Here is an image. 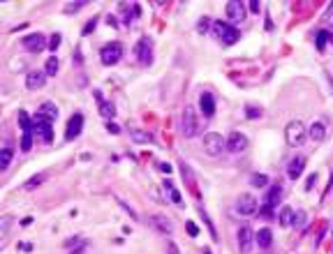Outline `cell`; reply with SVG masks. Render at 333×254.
<instances>
[{
    "label": "cell",
    "instance_id": "cell-4",
    "mask_svg": "<svg viewBox=\"0 0 333 254\" xmlns=\"http://www.w3.org/2000/svg\"><path fill=\"white\" fill-rule=\"evenodd\" d=\"M227 148V139L222 134H218V132H208V134L204 136V150L206 155L211 157H218L222 155V150Z\"/></svg>",
    "mask_w": 333,
    "mask_h": 254
},
{
    "label": "cell",
    "instance_id": "cell-23",
    "mask_svg": "<svg viewBox=\"0 0 333 254\" xmlns=\"http://www.w3.org/2000/svg\"><path fill=\"white\" fill-rule=\"evenodd\" d=\"M255 243H257L262 250H266V247H271V243H273V233H271V229H259L257 233H255Z\"/></svg>",
    "mask_w": 333,
    "mask_h": 254
},
{
    "label": "cell",
    "instance_id": "cell-16",
    "mask_svg": "<svg viewBox=\"0 0 333 254\" xmlns=\"http://www.w3.org/2000/svg\"><path fill=\"white\" fill-rule=\"evenodd\" d=\"M305 164H308V157H303V155H296L292 162L287 164V176L292 180H296V178H301V173H303V169H305Z\"/></svg>",
    "mask_w": 333,
    "mask_h": 254
},
{
    "label": "cell",
    "instance_id": "cell-42",
    "mask_svg": "<svg viewBox=\"0 0 333 254\" xmlns=\"http://www.w3.org/2000/svg\"><path fill=\"white\" fill-rule=\"evenodd\" d=\"M9 222H12V217H5V220H2V224H0V233H5V231H7Z\"/></svg>",
    "mask_w": 333,
    "mask_h": 254
},
{
    "label": "cell",
    "instance_id": "cell-25",
    "mask_svg": "<svg viewBox=\"0 0 333 254\" xmlns=\"http://www.w3.org/2000/svg\"><path fill=\"white\" fill-rule=\"evenodd\" d=\"M165 190H166V194H169V199H171L176 206H183V196H181V192L174 187V183H171V180L165 178Z\"/></svg>",
    "mask_w": 333,
    "mask_h": 254
},
{
    "label": "cell",
    "instance_id": "cell-6",
    "mask_svg": "<svg viewBox=\"0 0 333 254\" xmlns=\"http://www.w3.org/2000/svg\"><path fill=\"white\" fill-rule=\"evenodd\" d=\"M33 132L37 134V139H42V141L49 143L53 139V123L35 113V116H33Z\"/></svg>",
    "mask_w": 333,
    "mask_h": 254
},
{
    "label": "cell",
    "instance_id": "cell-44",
    "mask_svg": "<svg viewBox=\"0 0 333 254\" xmlns=\"http://www.w3.org/2000/svg\"><path fill=\"white\" fill-rule=\"evenodd\" d=\"M106 129H109V132H114V134H118V127L111 125V123H106Z\"/></svg>",
    "mask_w": 333,
    "mask_h": 254
},
{
    "label": "cell",
    "instance_id": "cell-17",
    "mask_svg": "<svg viewBox=\"0 0 333 254\" xmlns=\"http://www.w3.org/2000/svg\"><path fill=\"white\" fill-rule=\"evenodd\" d=\"M151 226H155L160 233H171L174 231V224H171V220L166 215H151Z\"/></svg>",
    "mask_w": 333,
    "mask_h": 254
},
{
    "label": "cell",
    "instance_id": "cell-45",
    "mask_svg": "<svg viewBox=\"0 0 333 254\" xmlns=\"http://www.w3.org/2000/svg\"><path fill=\"white\" fill-rule=\"evenodd\" d=\"M326 79H329V86H331V93H333V74H326Z\"/></svg>",
    "mask_w": 333,
    "mask_h": 254
},
{
    "label": "cell",
    "instance_id": "cell-46",
    "mask_svg": "<svg viewBox=\"0 0 333 254\" xmlns=\"http://www.w3.org/2000/svg\"><path fill=\"white\" fill-rule=\"evenodd\" d=\"M204 254H211V252H208V250H204Z\"/></svg>",
    "mask_w": 333,
    "mask_h": 254
},
{
    "label": "cell",
    "instance_id": "cell-39",
    "mask_svg": "<svg viewBox=\"0 0 333 254\" xmlns=\"http://www.w3.org/2000/svg\"><path fill=\"white\" fill-rule=\"evenodd\" d=\"M58 44H61V35L56 32V35H51V49H53V51L58 49Z\"/></svg>",
    "mask_w": 333,
    "mask_h": 254
},
{
    "label": "cell",
    "instance_id": "cell-14",
    "mask_svg": "<svg viewBox=\"0 0 333 254\" xmlns=\"http://www.w3.org/2000/svg\"><path fill=\"white\" fill-rule=\"evenodd\" d=\"M248 148V136L245 134H241V132H232L229 134V139H227V150L229 153H243V150Z\"/></svg>",
    "mask_w": 333,
    "mask_h": 254
},
{
    "label": "cell",
    "instance_id": "cell-13",
    "mask_svg": "<svg viewBox=\"0 0 333 254\" xmlns=\"http://www.w3.org/2000/svg\"><path fill=\"white\" fill-rule=\"evenodd\" d=\"M81 129H83V116H81V113H74V116H69L67 129H65V139H67V141H74L76 136L81 134Z\"/></svg>",
    "mask_w": 333,
    "mask_h": 254
},
{
    "label": "cell",
    "instance_id": "cell-28",
    "mask_svg": "<svg viewBox=\"0 0 333 254\" xmlns=\"http://www.w3.org/2000/svg\"><path fill=\"white\" fill-rule=\"evenodd\" d=\"M12 157H14V150H12V148H2V150H0V171H5V169L12 164Z\"/></svg>",
    "mask_w": 333,
    "mask_h": 254
},
{
    "label": "cell",
    "instance_id": "cell-19",
    "mask_svg": "<svg viewBox=\"0 0 333 254\" xmlns=\"http://www.w3.org/2000/svg\"><path fill=\"white\" fill-rule=\"evenodd\" d=\"M93 95H95V97H98V102H100V104H98L100 113H102V116H104V118H109V120L114 118V116H116V106L111 104V102H106V99L102 97V93H100V90H95V93H93Z\"/></svg>",
    "mask_w": 333,
    "mask_h": 254
},
{
    "label": "cell",
    "instance_id": "cell-1",
    "mask_svg": "<svg viewBox=\"0 0 333 254\" xmlns=\"http://www.w3.org/2000/svg\"><path fill=\"white\" fill-rule=\"evenodd\" d=\"M211 28H213L211 32L215 35V39H218L222 46H232L241 39V30L236 28V26H232V23H227V21H213Z\"/></svg>",
    "mask_w": 333,
    "mask_h": 254
},
{
    "label": "cell",
    "instance_id": "cell-35",
    "mask_svg": "<svg viewBox=\"0 0 333 254\" xmlns=\"http://www.w3.org/2000/svg\"><path fill=\"white\" fill-rule=\"evenodd\" d=\"M42 178H44V176H42V173H39V176H33V180H28V183H26V187H28V190H31V187L39 185V183H42Z\"/></svg>",
    "mask_w": 333,
    "mask_h": 254
},
{
    "label": "cell",
    "instance_id": "cell-22",
    "mask_svg": "<svg viewBox=\"0 0 333 254\" xmlns=\"http://www.w3.org/2000/svg\"><path fill=\"white\" fill-rule=\"evenodd\" d=\"M37 116H42V118H46V120H56L58 118V106L53 104V102H44V104L37 109Z\"/></svg>",
    "mask_w": 333,
    "mask_h": 254
},
{
    "label": "cell",
    "instance_id": "cell-15",
    "mask_svg": "<svg viewBox=\"0 0 333 254\" xmlns=\"http://www.w3.org/2000/svg\"><path fill=\"white\" fill-rule=\"evenodd\" d=\"M280 201H282V185H280V183H275V185L268 187V192H266V199H264V203H262V206L275 210Z\"/></svg>",
    "mask_w": 333,
    "mask_h": 254
},
{
    "label": "cell",
    "instance_id": "cell-38",
    "mask_svg": "<svg viewBox=\"0 0 333 254\" xmlns=\"http://www.w3.org/2000/svg\"><path fill=\"white\" fill-rule=\"evenodd\" d=\"M248 7L252 9V12H255V14H259V9H262V5H259L257 0H250V2H248Z\"/></svg>",
    "mask_w": 333,
    "mask_h": 254
},
{
    "label": "cell",
    "instance_id": "cell-9",
    "mask_svg": "<svg viewBox=\"0 0 333 254\" xmlns=\"http://www.w3.org/2000/svg\"><path fill=\"white\" fill-rule=\"evenodd\" d=\"M21 46L31 53H39L46 49V37L42 32H31V35H26V37L21 39Z\"/></svg>",
    "mask_w": 333,
    "mask_h": 254
},
{
    "label": "cell",
    "instance_id": "cell-34",
    "mask_svg": "<svg viewBox=\"0 0 333 254\" xmlns=\"http://www.w3.org/2000/svg\"><path fill=\"white\" fill-rule=\"evenodd\" d=\"M303 222H305V213H303V210H299V213H294V224H296V226H301Z\"/></svg>",
    "mask_w": 333,
    "mask_h": 254
},
{
    "label": "cell",
    "instance_id": "cell-3",
    "mask_svg": "<svg viewBox=\"0 0 333 254\" xmlns=\"http://www.w3.org/2000/svg\"><path fill=\"white\" fill-rule=\"evenodd\" d=\"M16 120H19V125H21V129H23L21 150H23V153H28V150L33 148V118L21 109V111L16 113Z\"/></svg>",
    "mask_w": 333,
    "mask_h": 254
},
{
    "label": "cell",
    "instance_id": "cell-11",
    "mask_svg": "<svg viewBox=\"0 0 333 254\" xmlns=\"http://www.w3.org/2000/svg\"><path fill=\"white\" fill-rule=\"evenodd\" d=\"M225 12H227V19L234 23H241L245 16H248V12H245V5L243 2H238V0H229L227 5H225Z\"/></svg>",
    "mask_w": 333,
    "mask_h": 254
},
{
    "label": "cell",
    "instance_id": "cell-47",
    "mask_svg": "<svg viewBox=\"0 0 333 254\" xmlns=\"http://www.w3.org/2000/svg\"><path fill=\"white\" fill-rule=\"evenodd\" d=\"M331 39H333V32H331Z\"/></svg>",
    "mask_w": 333,
    "mask_h": 254
},
{
    "label": "cell",
    "instance_id": "cell-21",
    "mask_svg": "<svg viewBox=\"0 0 333 254\" xmlns=\"http://www.w3.org/2000/svg\"><path fill=\"white\" fill-rule=\"evenodd\" d=\"M308 136H310V141H315V143H322L326 139V127H324V123L322 120H315L310 125V129H308Z\"/></svg>",
    "mask_w": 333,
    "mask_h": 254
},
{
    "label": "cell",
    "instance_id": "cell-2",
    "mask_svg": "<svg viewBox=\"0 0 333 254\" xmlns=\"http://www.w3.org/2000/svg\"><path fill=\"white\" fill-rule=\"evenodd\" d=\"M285 139H287V143L292 148L303 146V143H305V127H303V123H299V120L287 123V127H285Z\"/></svg>",
    "mask_w": 333,
    "mask_h": 254
},
{
    "label": "cell",
    "instance_id": "cell-29",
    "mask_svg": "<svg viewBox=\"0 0 333 254\" xmlns=\"http://www.w3.org/2000/svg\"><path fill=\"white\" fill-rule=\"evenodd\" d=\"M44 74L46 76H56L58 74V67H61V63H58V58H56V56H51V58L46 60V65H44Z\"/></svg>",
    "mask_w": 333,
    "mask_h": 254
},
{
    "label": "cell",
    "instance_id": "cell-12",
    "mask_svg": "<svg viewBox=\"0 0 333 254\" xmlns=\"http://www.w3.org/2000/svg\"><path fill=\"white\" fill-rule=\"evenodd\" d=\"M236 240H238V250L243 254H248L252 250V243H255V231L250 229V226H241L238 231H236Z\"/></svg>",
    "mask_w": 333,
    "mask_h": 254
},
{
    "label": "cell",
    "instance_id": "cell-26",
    "mask_svg": "<svg viewBox=\"0 0 333 254\" xmlns=\"http://www.w3.org/2000/svg\"><path fill=\"white\" fill-rule=\"evenodd\" d=\"M178 169H181V173H183V178L188 180V185H190V190H192V192H197V183H195V173H192V169H190L188 164H185V162H181V164H178Z\"/></svg>",
    "mask_w": 333,
    "mask_h": 254
},
{
    "label": "cell",
    "instance_id": "cell-24",
    "mask_svg": "<svg viewBox=\"0 0 333 254\" xmlns=\"http://www.w3.org/2000/svg\"><path fill=\"white\" fill-rule=\"evenodd\" d=\"M278 222H280V226H292L294 224V210L289 208V206H282L280 213H278Z\"/></svg>",
    "mask_w": 333,
    "mask_h": 254
},
{
    "label": "cell",
    "instance_id": "cell-27",
    "mask_svg": "<svg viewBox=\"0 0 333 254\" xmlns=\"http://www.w3.org/2000/svg\"><path fill=\"white\" fill-rule=\"evenodd\" d=\"M130 136L134 143H153V134L151 132H141V129H130Z\"/></svg>",
    "mask_w": 333,
    "mask_h": 254
},
{
    "label": "cell",
    "instance_id": "cell-32",
    "mask_svg": "<svg viewBox=\"0 0 333 254\" xmlns=\"http://www.w3.org/2000/svg\"><path fill=\"white\" fill-rule=\"evenodd\" d=\"M185 226H188V233L190 236H192V238H195V236H199V229H197V224H195V222H185Z\"/></svg>",
    "mask_w": 333,
    "mask_h": 254
},
{
    "label": "cell",
    "instance_id": "cell-7",
    "mask_svg": "<svg viewBox=\"0 0 333 254\" xmlns=\"http://www.w3.org/2000/svg\"><path fill=\"white\" fill-rule=\"evenodd\" d=\"M181 129H183V134L188 136V139H192V136L199 132V118H197V113H195V109H192V106H185V109H183V125H181Z\"/></svg>",
    "mask_w": 333,
    "mask_h": 254
},
{
    "label": "cell",
    "instance_id": "cell-10",
    "mask_svg": "<svg viewBox=\"0 0 333 254\" xmlns=\"http://www.w3.org/2000/svg\"><path fill=\"white\" fill-rule=\"evenodd\" d=\"M136 58H139V63L141 65H151L153 63V42L148 37H141L139 42H136Z\"/></svg>",
    "mask_w": 333,
    "mask_h": 254
},
{
    "label": "cell",
    "instance_id": "cell-5",
    "mask_svg": "<svg viewBox=\"0 0 333 254\" xmlns=\"http://www.w3.org/2000/svg\"><path fill=\"white\" fill-rule=\"evenodd\" d=\"M121 58H123V44L121 42H111V44H104L102 49H100V60L104 63L106 67L116 65Z\"/></svg>",
    "mask_w": 333,
    "mask_h": 254
},
{
    "label": "cell",
    "instance_id": "cell-36",
    "mask_svg": "<svg viewBox=\"0 0 333 254\" xmlns=\"http://www.w3.org/2000/svg\"><path fill=\"white\" fill-rule=\"evenodd\" d=\"M317 183V173H310L308 176V180H305V190H312V185Z\"/></svg>",
    "mask_w": 333,
    "mask_h": 254
},
{
    "label": "cell",
    "instance_id": "cell-33",
    "mask_svg": "<svg viewBox=\"0 0 333 254\" xmlns=\"http://www.w3.org/2000/svg\"><path fill=\"white\" fill-rule=\"evenodd\" d=\"M166 254H181V250H178V245H176L174 240L166 243Z\"/></svg>",
    "mask_w": 333,
    "mask_h": 254
},
{
    "label": "cell",
    "instance_id": "cell-18",
    "mask_svg": "<svg viewBox=\"0 0 333 254\" xmlns=\"http://www.w3.org/2000/svg\"><path fill=\"white\" fill-rule=\"evenodd\" d=\"M199 109L204 113L206 118H213V113H215V99H213L211 93H201L199 95Z\"/></svg>",
    "mask_w": 333,
    "mask_h": 254
},
{
    "label": "cell",
    "instance_id": "cell-40",
    "mask_svg": "<svg viewBox=\"0 0 333 254\" xmlns=\"http://www.w3.org/2000/svg\"><path fill=\"white\" fill-rule=\"evenodd\" d=\"M248 116H250V118H257V116H262V109H255V106H248Z\"/></svg>",
    "mask_w": 333,
    "mask_h": 254
},
{
    "label": "cell",
    "instance_id": "cell-41",
    "mask_svg": "<svg viewBox=\"0 0 333 254\" xmlns=\"http://www.w3.org/2000/svg\"><path fill=\"white\" fill-rule=\"evenodd\" d=\"M95 23H98V19H93V21H88L86 23V28H83V35H88L93 28H95Z\"/></svg>",
    "mask_w": 333,
    "mask_h": 254
},
{
    "label": "cell",
    "instance_id": "cell-8",
    "mask_svg": "<svg viewBox=\"0 0 333 254\" xmlns=\"http://www.w3.org/2000/svg\"><path fill=\"white\" fill-rule=\"evenodd\" d=\"M259 210V201L252 194H241L236 199V213H241L243 217H252Z\"/></svg>",
    "mask_w": 333,
    "mask_h": 254
},
{
    "label": "cell",
    "instance_id": "cell-31",
    "mask_svg": "<svg viewBox=\"0 0 333 254\" xmlns=\"http://www.w3.org/2000/svg\"><path fill=\"white\" fill-rule=\"evenodd\" d=\"M331 37L326 30H317V51H324L326 49V39Z\"/></svg>",
    "mask_w": 333,
    "mask_h": 254
},
{
    "label": "cell",
    "instance_id": "cell-37",
    "mask_svg": "<svg viewBox=\"0 0 333 254\" xmlns=\"http://www.w3.org/2000/svg\"><path fill=\"white\" fill-rule=\"evenodd\" d=\"M208 26H213V23L208 21V19H201V21H199V32H208Z\"/></svg>",
    "mask_w": 333,
    "mask_h": 254
},
{
    "label": "cell",
    "instance_id": "cell-43",
    "mask_svg": "<svg viewBox=\"0 0 333 254\" xmlns=\"http://www.w3.org/2000/svg\"><path fill=\"white\" fill-rule=\"evenodd\" d=\"M83 7V2H74V5H67V14H72V9H79Z\"/></svg>",
    "mask_w": 333,
    "mask_h": 254
},
{
    "label": "cell",
    "instance_id": "cell-30",
    "mask_svg": "<svg viewBox=\"0 0 333 254\" xmlns=\"http://www.w3.org/2000/svg\"><path fill=\"white\" fill-rule=\"evenodd\" d=\"M250 185L252 187H266L268 185V176H264V173H255V176L250 178Z\"/></svg>",
    "mask_w": 333,
    "mask_h": 254
},
{
    "label": "cell",
    "instance_id": "cell-20",
    "mask_svg": "<svg viewBox=\"0 0 333 254\" xmlns=\"http://www.w3.org/2000/svg\"><path fill=\"white\" fill-rule=\"evenodd\" d=\"M44 81H46V74L44 72H28V76H26V86L31 90H39V88H44Z\"/></svg>",
    "mask_w": 333,
    "mask_h": 254
}]
</instances>
